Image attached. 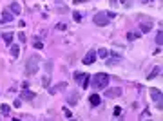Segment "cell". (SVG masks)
<instances>
[{
    "label": "cell",
    "mask_w": 163,
    "mask_h": 121,
    "mask_svg": "<svg viewBox=\"0 0 163 121\" xmlns=\"http://www.w3.org/2000/svg\"><path fill=\"white\" fill-rule=\"evenodd\" d=\"M40 63H42V58L38 54H31L26 61V74H29V76L36 74L38 69H40Z\"/></svg>",
    "instance_id": "cell-1"
},
{
    "label": "cell",
    "mask_w": 163,
    "mask_h": 121,
    "mask_svg": "<svg viewBox=\"0 0 163 121\" xmlns=\"http://www.w3.org/2000/svg\"><path fill=\"white\" fill-rule=\"evenodd\" d=\"M92 81H94V89H107L109 87V76L105 74V72H98V74L92 78Z\"/></svg>",
    "instance_id": "cell-2"
},
{
    "label": "cell",
    "mask_w": 163,
    "mask_h": 121,
    "mask_svg": "<svg viewBox=\"0 0 163 121\" xmlns=\"http://www.w3.org/2000/svg\"><path fill=\"white\" fill-rule=\"evenodd\" d=\"M150 98L152 101L158 105V109H163V103H161V99H163V94H161V90H158V89H150Z\"/></svg>",
    "instance_id": "cell-3"
},
{
    "label": "cell",
    "mask_w": 163,
    "mask_h": 121,
    "mask_svg": "<svg viewBox=\"0 0 163 121\" xmlns=\"http://www.w3.org/2000/svg\"><path fill=\"white\" fill-rule=\"evenodd\" d=\"M109 16L105 14V11H100V13H96L94 14V24L96 26H109Z\"/></svg>",
    "instance_id": "cell-4"
},
{
    "label": "cell",
    "mask_w": 163,
    "mask_h": 121,
    "mask_svg": "<svg viewBox=\"0 0 163 121\" xmlns=\"http://www.w3.org/2000/svg\"><path fill=\"white\" fill-rule=\"evenodd\" d=\"M105 92H103V96L105 98H120L121 96V89L120 87H111V89H103Z\"/></svg>",
    "instance_id": "cell-5"
},
{
    "label": "cell",
    "mask_w": 163,
    "mask_h": 121,
    "mask_svg": "<svg viewBox=\"0 0 163 121\" xmlns=\"http://www.w3.org/2000/svg\"><path fill=\"white\" fill-rule=\"evenodd\" d=\"M13 20H15V14L9 9H4L2 14H0V24H7V22H13Z\"/></svg>",
    "instance_id": "cell-6"
},
{
    "label": "cell",
    "mask_w": 163,
    "mask_h": 121,
    "mask_svg": "<svg viewBox=\"0 0 163 121\" xmlns=\"http://www.w3.org/2000/svg\"><path fill=\"white\" fill-rule=\"evenodd\" d=\"M82 61H83L85 65H92V63L96 61V52H94V51H89L87 54H85V58H83Z\"/></svg>",
    "instance_id": "cell-7"
},
{
    "label": "cell",
    "mask_w": 163,
    "mask_h": 121,
    "mask_svg": "<svg viewBox=\"0 0 163 121\" xmlns=\"http://www.w3.org/2000/svg\"><path fill=\"white\" fill-rule=\"evenodd\" d=\"M65 89H67V83H65V81H60V83H56L54 87H51V89H49V92H51V94H56L58 90H60V92H63Z\"/></svg>",
    "instance_id": "cell-8"
},
{
    "label": "cell",
    "mask_w": 163,
    "mask_h": 121,
    "mask_svg": "<svg viewBox=\"0 0 163 121\" xmlns=\"http://www.w3.org/2000/svg\"><path fill=\"white\" fill-rule=\"evenodd\" d=\"M109 54H111V60L107 61V65H111V67L114 65V63H118V61L121 60V56H120V54H116V52H109Z\"/></svg>",
    "instance_id": "cell-9"
},
{
    "label": "cell",
    "mask_w": 163,
    "mask_h": 121,
    "mask_svg": "<svg viewBox=\"0 0 163 121\" xmlns=\"http://www.w3.org/2000/svg\"><path fill=\"white\" fill-rule=\"evenodd\" d=\"M9 11H11L13 14H20V13H22V7H20V4H18V2H13L11 6H9Z\"/></svg>",
    "instance_id": "cell-10"
},
{
    "label": "cell",
    "mask_w": 163,
    "mask_h": 121,
    "mask_svg": "<svg viewBox=\"0 0 163 121\" xmlns=\"http://www.w3.org/2000/svg\"><path fill=\"white\" fill-rule=\"evenodd\" d=\"M76 103H78V94H76V92L69 94V96H67V105H71V107H75Z\"/></svg>",
    "instance_id": "cell-11"
},
{
    "label": "cell",
    "mask_w": 163,
    "mask_h": 121,
    "mask_svg": "<svg viewBox=\"0 0 163 121\" xmlns=\"http://www.w3.org/2000/svg\"><path fill=\"white\" fill-rule=\"evenodd\" d=\"M89 101H91V105H92V107H98V105L102 103V98H100L98 94H92L91 98H89Z\"/></svg>",
    "instance_id": "cell-12"
},
{
    "label": "cell",
    "mask_w": 163,
    "mask_h": 121,
    "mask_svg": "<svg viewBox=\"0 0 163 121\" xmlns=\"http://www.w3.org/2000/svg\"><path fill=\"white\" fill-rule=\"evenodd\" d=\"M22 99H34V92H31V90H27V89H24V92H22Z\"/></svg>",
    "instance_id": "cell-13"
},
{
    "label": "cell",
    "mask_w": 163,
    "mask_h": 121,
    "mask_svg": "<svg viewBox=\"0 0 163 121\" xmlns=\"http://www.w3.org/2000/svg\"><path fill=\"white\" fill-rule=\"evenodd\" d=\"M31 45L34 47V49H44V42L40 40V38H34V40H33V43H31Z\"/></svg>",
    "instance_id": "cell-14"
},
{
    "label": "cell",
    "mask_w": 163,
    "mask_h": 121,
    "mask_svg": "<svg viewBox=\"0 0 163 121\" xmlns=\"http://www.w3.org/2000/svg\"><path fill=\"white\" fill-rule=\"evenodd\" d=\"M2 38H4V42H6V43H13V38H15V35H13V33H4V35H2Z\"/></svg>",
    "instance_id": "cell-15"
},
{
    "label": "cell",
    "mask_w": 163,
    "mask_h": 121,
    "mask_svg": "<svg viewBox=\"0 0 163 121\" xmlns=\"http://www.w3.org/2000/svg\"><path fill=\"white\" fill-rule=\"evenodd\" d=\"M140 35H141V33H127V40H129V42H134V40L140 38Z\"/></svg>",
    "instance_id": "cell-16"
},
{
    "label": "cell",
    "mask_w": 163,
    "mask_h": 121,
    "mask_svg": "<svg viewBox=\"0 0 163 121\" xmlns=\"http://www.w3.org/2000/svg\"><path fill=\"white\" fill-rule=\"evenodd\" d=\"M158 74H161V67H154V69H152V72L149 74V80H152V78H156Z\"/></svg>",
    "instance_id": "cell-17"
},
{
    "label": "cell",
    "mask_w": 163,
    "mask_h": 121,
    "mask_svg": "<svg viewBox=\"0 0 163 121\" xmlns=\"http://www.w3.org/2000/svg\"><path fill=\"white\" fill-rule=\"evenodd\" d=\"M18 54H20V47H18V45H11V56L18 58Z\"/></svg>",
    "instance_id": "cell-18"
},
{
    "label": "cell",
    "mask_w": 163,
    "mask_h": 121,
    "mask_svg": "<svg viewBox=\"0 0 163 121\" xmlns=\"http://www.w3.org/2000/svg\"><path fill=\"white\" fill-rule=\"evenodd\" d=\"M96 56H100V58H107V56H109V51L105 49V47H102V49L96 52Z\"/></svg>",
    "instance_id": "cell-19"
},
{
    "label": "cell",
    "mask_w": 163,
    "mask_h": 121,
    "mask_svg": "<svg viewBox=\"0 0 163 121\" xmlns=\"http://www.w3.org/2000/svg\"><path fill=\"white\" fill-rule=\"evenodd\" d=\"M0 110H2V114H4V116H9V112H11L9 105H6V103H4V105H0Z\"/></svg>",
    "instance_id": "cell-20"
},
{
    "label": "cell",
    "mask_w": 163,
    "mask_h": 121,
    "mask_svg": "<svg viewBox=\"0 0 163 121\" xmlns=\"http://www.w3.org/2000/svg\"><path fill=\"white\" fill-rule=\"evenodd\" d=\"M150 31V24H141L140 26V33H149Z\"/></svg>",
    "instance_id": "cell-21"
},
{
    "label": "cell",
    "mask_w": 163,
    "mask_h": 121,
    "mask_svg": "<svg viewBox=\"0 0 163 121\" xmlns=\"http://www.w3.org/2000/svg\"><path fill=\"white\" fill-rule=\"evenodd\" d=\"M49 83H51V74H46V78L42 80V85L44 87H49Z\"/></svg>",
    "instance_id": "cell-22"
},
{
    "label": "cell",
    "mask_w": 163,
    "mask_h": 121,
    "mask_svg": "<svg viewBox=\"0 0 163 121\" xmlns=\"http://www.w3.org/2000/svg\"><path fill=\"white\" fill-rule=\"evenodd\" d=\"M156 43H158V45H161V43H163V33H161V29H160V33L156 35Z\"/></svg>",
    "instance_id": "cell-23"
},
{
    "label": "cell",
    "mask_w": 163,
    "mask_h": 121,
    "mask_svg": "<svg viewBox=\"0 0 163 121\" xmlns=\"http://www.w3.org/2000/svg\"><path fill=\"white\" fill-rule=\"evenodd\" d=\"M56 31H67V24H63V22L56 24Z\"/></svg>",
    "instance_id": "cell-24"
},
{
    "label": "cell",
    "mask_w": 163,
    "mask_h": 121,
    "mask_svg": "<svg viewBox=\"0 0 163 121\" xmlns=\"http://www.w3.org/2000/svg\"><path fill=\"white\" fill-rule=\"evenodd\" d=\"M53 71V61H46V74H51Z\"/></svg>",
    "instance_id": "cell-25"
},
{
    "label": "cell",
    "mask_w": 163,
    "mask_h": 121,
    "mask_svg": "<svg viewBox=\"0 0 163 121\" xmlns=\"http://www.w3.org/2000/svg\"><path fill=\"white\" fill-rule=\"evenodd\" d=\"M83 78H85V74H83V72H76V74H75V80H76V81H83Z\"/></svg>",
    "instance_id": "cell-26"
},
{
    "label": "cell",
    "mask_w": 163,
    "mask_h": 121,
    "mask_svg": "<svg viewBox=\"0 0 163 121\" xmlns=\"http://www.w3.org/2000/svg\"><path fill=\"white\" fill-rule=\"evenodd\" d=\"M73 18H75V22H80L82 20V14L78 11H73Z\"/></svg>",
    "instance_id": "cell-27"
},
{
    "label": "cell",
    "mask_w": 163,
    "mask_h": 121,
    "mask_svg": "<svg viewBox=\"0 0 163 121\" xmlns=\"http://www.w3.org/2000/svg\"><path fill=\"white\" fill-rule=\"evenodd\" d=\"M112 114H114V118H120V114H121V109H120V107H114V110H112Z\"/></svg>",
    "instance_id": "cell-28"
},
{
    "label": "cell",
    "mask_w": 163,
    "mask_h": 121,
    "mask_svg": "<svg viewBox=\"0 0 163 121\" xmlns=\"http://www.w3.org/2000/svg\"><path fill=\"white\" fill-rule=\"evenodd\" d=\"M18 40H20L22 43H26V42H27V38H26V35H24V33H18Z\"/></svg>",
    "instance_id": "cell-29"
},
{
    "label": "cell",
    "mask_w": 163,
    "mask_h": 121,
    "mask_svg": "<svg viewBox=\"0 0 163 121\" xmlns=\"http://www.w3.org/2000/svg\"><path fill=\"white\" fill-rule=\"evenodd\" d=\"M63 114H65V118H69V119H71V118H73V114H71V110H69L67 107H63Z\"/></svg>",
    "instance_id": "cell-30"
},
{
    "label": "cell",
    "mask_w": 163,
    "mask_h": 121,
    "mask_svg": "<svg viewBox=\"0 0 163 121\" xmlns=\"http://www.w3.org/2000/svg\"><path fill=\"white\" fill-rule=\"evenodd\" d=\"M89 81H91V78L85 76V78H83V89H87V87H89Z\"/></svg>",
    "instance_id": "cell-31"
},
{
    "label": "cell",
    "mask_w": 163,
    "mask_h": 121,
    "mask_svg": "<svg viewBox=\"0 0 163 121\" xmlns=\"http://www.w3.org/2000/svg\"><path fill=\"white\" fill-rule=\"evenodd\" d=\"M145 118H150V114H149V110H143V114L140 116V119H145Z\"/></svg>",
    "instance_id": "cell-32"
},
{
    "label": "cell",
    "mask_w": 163,
    "mask_h": 121,
    "mask_svg": "<svg viewBox=\"0 0 163 121\" xmlns=\"http://www.w3.org/2000/svg\"><path fill=\"white\" fill-rule=\"evenodd\" d=\"M105 14L109 16V20H112V18H116V14L112 13V11H105Z\"/></svg>",
    "instance_id": "cell-33"
},
{
    "label": "cell",
    "mask_w": 163,
    "mask_h": 121,
    "mask_svg": "<svg viewBox=\"0 0 163 121\" xmlns=\"http://www.w3.org/2000/svg\"><path fill=\"white\" fill-rule=\"evenodd\" d=\"M13 105H15V107H20L22 101H20V99H15V101H13Z\"/></svg>",
    "instance_id": "cell-34"
},
{
    "label": "cell",
    "mask_w": 163,
    "mask_h": 121,
    "mask_svg": "<svg viewBox=\"0 0 163 121\" xmlns=\"http://www.w3.org/2000/svg\"><path fill=\"white\" fill-rule=\"evenodd\" d=\"M73 2H75V4H82L83 0H73Z\"/></svg>",
    "instance_id": "cell-35"
},
{
    "label": "cell",
    "mask_w": 163,
    "mask_h": 121,
    "mask_svg": "<svg viewBox=\"0 0 163 121\" xmlns=\"http://www.w3.org/2000/svg\"><path fill=\"white\" fill-rule=\"evenodd\" d=\"M141 2H150V0H141Z\"/></svg>",
    "instance_id": "cell-36"
}]
</instances>
